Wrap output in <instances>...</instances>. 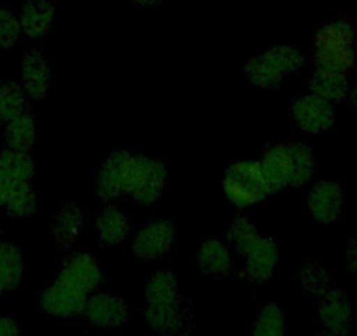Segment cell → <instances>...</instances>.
Here are the masks:
<instances>
[{
    "label": "cell",
    "instance_id": "obj_3",
    "mask_svg": "<svg viewBox=\"0 0 357 336\" xmlns=\"http://www.w3.org/2000/svg\"><path fill=\"white\" fill-rule=\"evenodd\" d=\"M354 29L345 22H333L322 26L315 36L314 54L317 68L349 72L356 63Z\"/></svg>",
    "mask_w": 357,
    "mask_h": 336
},
{
    "label": "cell",
    "instance_id": "obj_28",
    "mask_svg": "<svg viewBox=\"0 0 357 336\" xmlns=\"http://www.w3.org/2000/svg\"><path fill=\"white\" fill-rule=\"evenodd\" d=\"M301 286H303V291H307L308 296L314 298H322L331 289L329 287V275L319 265H308L301 272Z\"/></svg>",
    "mask_w": 357,
    "mask_h": 336
},
{
    "label": "cell",
    "instance_id": "obj_2",
    "mask_svg": "<svg viewBox=\"0 0 357 336\" xmlns=\"http://www.w3.org/2000/svg\"><path fill=\"white\" fill-rule=\"evenodd\" d=\"M264 176L272 190L286 186H300L314 174V158L301 144L275 146L264 154L261 161Z\"/></svg>",
    "mask_w": 357,
    "mask_h": 336
},
{
    "label": "cell",
    "instance_id": "obj_33",
    "mask_svg": "<svg viewBox=\"0 0 357 336\" xmlns=\"http://www.w3.org/2000/svg\"><path fill=\"white\" fill-rule=\"evenodd\" d=\"M347 265L349 270L357 275V240H352L349 243V249H347Z\"/></svg>",
    "mask_w": 357,
    "mask_h": 336
},
{
    "label": "cell",
    "instance_id": "obj_12",
    "mask_svg": "<svg viewBox=\"0 0 357 336\" xmlns=\"http://www.w3.org/2000/svg\"><path fill=\"white\" fill-rule=\"evenodd\" d=\"M61 282L91 296L102 284V270L93 258L81 254L67 259L58 275Z\"/></svg>",
    "mask_w": 357,
    "mask_h": 336
},
{
    "label": "cell",
    "instance_id": "obj_7",
    "mask_svg": "<svg viewBox=\"0 0 357 336\" xmlns=\"http://www.w3.org/2000/svg\"><path fill=\"white\" fill-rule=\"evenodd\" d=\"M89 296H86L81 291L74 289L68 284L61 282L56 279V282L51 284L43 294H40V310L44 314L51 315L56 319H72L77 317L84 312L86 301Z\"/></svg>",
    "mask_w": 357,
    "mask_h": 336
},
{
    "label": "cell",
    "instance_id": "obj_32",
    "mask_svg": "<svg viewBox=\"0 0 357 336\" xmlns=\"http://www.w3.org/2000/svg\"><path fill=\"white\" fill-rule=\"evenodd\" d=\"M15 183H18V181L9 179V177L6 176V174L2 172V170H0V207H4L6 198H8L9 191H11L13 184H15Z\"/></svg>",
    "mask_w": 357,
    "mask_h": 336
},
{
    "label": "cell",
    "instance_id": "obj_39",
    "mask_svg": "<svg viewBox=\"0 0 357 336\" xmlns=\"http://www.w3.org/2000/svg\"><path fill=\"white\" fill-rule=\"evenodd\" d=\"M0 121H2V116H0Z\"/></svg>",
    "mask_w": 357,
    "mask_h": 336
},
{
    "label": "cell",
    "instance_id": "obj_15",
    "mask_svg": "<svg viewBox=\"0 0 357 336\" xmlns=\"http://www.w3.org/2000/svg\"><path fill=\"white\" fill-rule=\"evenodd\" d=\"M23 90L32 98H44L51 88V72L46 58L39 51L25 53L22 61Z\"/></svg>",
    "mask_w": 357,
    "mask_h": 336
},
{
    "label": "cell",
    "instance_id": "obj_4",
    "mask_svg": "<svg viewBox=\"0 0 357 336\" xmlns=\"http://www.w3.org/2000/svg\"><path fill=\"white\" fill-rule=\"evenodd\" d=\"M303 67V56L293 47H272L247 63V77L261 88L279 86L287 74Z\"/></svg>",
    "mask_w": 357,
    "mask_h": 336
},
{
    "label": "cell",
    "instance_id": "obj_24",
    "mask_svg": "<svg viewBox=\"0 0 357 336\" xmlns=\"http://www.w3.org/2000/svg\"><path fill=\"white\" fill-rule=\"evenodd\" d=\"M82 226H84V215L77 207L63 208L54 222L56 242L63 247L72 245L77 240L79 233L82 231Z\"/></svg>",
    "mask_w": 357,
    "mask_h": 336
},
{
    "label": "cell",
    "instance_id": "obj_38",
    "mask_svg": "<svg viewBox=\"0 0 357 336\" xmlns=\"http://www.w3.org/2000/svg\"><path fill=\"white\" fill-rule=\"evenodd\" d=\"M0 238H2V222H0Z\"/></svg>",
    "mask_w": 357,
    "mask_h": 336
},
{
    "label": "cell",
    "instance_id": "obj_30",
    "mask_svg": "<svg viewBox=\"0 0 357 336\" xmlns=\"http://www.w3.org/2000/svg\"><path fill=\"white\" fill-rule=\"evenodd\" d=\"M228 236L229 240H231L233 245H235L240 252H243V250L257 238V233L249 219L240 217L231 222V226H229L228 229Z\"/></svg>",
    "mask_w": 357,
    "mask_h": 336
},
{
    "label": "cell",
    "instance_id": "obj_34",
    "mask_svg": "<svg viewBox=\"0 0 357 336\" xmlns=\"http://www.w3.org/2000/svg\"><path fill=\"white\" fill-rule=\"evenodd\" d=\"M126 2L137 6V8H151V6L160 4V2H163V0H126Z\"/></svg>",
    "mask_w": 357,
    "mask_h": 336
},
{
    "label": "cell",
    "instance_id": "obj_13",
    "mask_svg": "<svg viewBox=\"0 0 357 336\" xmlns=\"http://www.w3.org/2000/svg\"><path fill=\"white\" fill-rule=\"evenodd\" d=\"M293 114L301 130L308 133H322L329 130L335 121L333 107L328 100L317 97V95H308L301 97L294 104Z\"/></svg>",
    "mask_w": 357,
    "mask_h": 336
},
{
    "label": "cell",
    "instance_id": "obj_37",
    "mask_svg": "<svg viewBox=\"0 0 357 336\" xmlns=\"http://www.w3.org/2000/svg\"><path fill=\"white\" fill-rule=\"evenodd\" d=\"M317 336H333V335L328 331H321V333H317Z\"/></svg>",
    "mask_w": 357,
    "mask_h": 336
},
{
    "label": "cell",
    "instance_id": "obj_6",
    "mask_svg": "<svg viewBox=\"0 0 357 336\" xmlns=\"http://www.w3.org/2000/svg\"><path fill=\"white\" fill-rule=\"evenodd\" d=\"M133 160L125 151H116L114 154L107 158V161L102 167L98 174L97 190L102 198L111 200V198L121 197L123 193H130L133 177Z\"/></svg>",
    "mask_w": 357,
    "mask_h": 336
},
{
    "label": "cell",
    "instance_id": "obj_19",
    "mask_svg": "<svg viewBox=\"0 0 357 336\" xmlns=\"http://www.w3.org/2000/svg\"><path fill=\"white\" fill-rule=\"evenodd\" d=\"M6 140H8L9 149L26 153L36 142V121L32 116L23 112L16 118L9 119L8 126H6Z\"/></svg>",
    "mask_w": 357,
    "mask_h": 336
},
{
    "label": "cell",
    "instance_id": "obj_27",
    "mask_svg": "<svg viewBox=\"0 0 357 336\" xmlns=\"http://www.w3.org/2000/svg\"><path fill=\"white\" fill-rule=\"evenodd\" d=\"M25 90L18 86L16 82H2L0 84V116L2 121L8 123L9 119L25 112Z\"/></svg>",
    "mask_w": 357,
    "mask_h": 336
},
{
    "label": "cell",
    "instance_id": "obj_29",
    "mask_svg": "<svg viewBox=\"0 0 357 336\" xmlns=\"http://www.w3.org/2000/svg\"><path fill=\"white\" fill-rule=\"evenodd\" d=\"M22 25L15 13L0 8V49H11L22 36Z\"/></svg>",
    "mask_w": 357,
    "mask_h": 336
},
{
    "label": "cell",
    "instance_id": "obj_20",
    "mask_svg": "<svg viewBox=\"0 0 357 336\" xmlns=\"http://www.w3.org/2000/svg\"><path fill=\"white\" fill-rule=\"evenodd\" d=\"M0 170L13 181L18 183H30L36 172L33 160L23 151L8 149L0 153Z\"/></svg>",
    "mask_w": 357,
    "mask_h": 336
},
{
    "label": "cell",
    "instance_id": "obj_1",
    "mask_svg": "<svg viewBox=\"0 0 357 336\" xmlns=\"http://www.w3.org/2000/svg\"><path fill=\"white\" fill-rule=\"evenodd\" d=\"M146 322L153 331L175 336L188 324V310L177 293V280L170 272H158L146 289Z\"/></svg>",
    "mask_w": 357,
    "mask_h": 336
},
{
    "label": "cell",
    "instance_id": "obj_18",
    "mask_svg": "<svg viewBox=\"0 0 357 336\" xmlns=\"http://www.w3.org/2000/svg\"><path fill=\"white\" fill-rule=\"evenodd\" d=\"M312 93L324 98L329 104L345 100L349 95V82H347L345 74L335 70H326V68H317L310 81Z\"/></svg>",
    "mask_w": 357,
    "mask_h": 336
},
{
    "label": "cell",
    "instance_id": "obj_9",
    "mask_svg": "<svg viewBox=\"0 0 357 336\" xmlns=\"http://www.w3.org/2000/svg\"><path fill=\"white\" fill-rule=\"evenodd\" d=\"M82 315L97 329H116L130 317V308L121 298L114 294H95L89 296Z\"/></svg>",
    "mask_w": 357,
    "mask_h": 336
},
{
    "label": "cell",
    "instance_id": "obj_17",
    "mask_svg": "<svg viewBox=\"0 0 357 336\" xmlns=\"http://www.w3.org/2000/svg\"><path fill=\"white\" fill-rule=\"evenodd\" d=\"M343 207V193L338 184L321 183L314 188L308 198L310 214L321 222H333Z\"/></svg>",
    "mask_w": 357,
    "mask_h": 336
},
{
    "label": "cell",
    "instance_id": "obj_8",
    "mask_svg": "<svg viewBox=\"0 0 357 336\" xmlns=\"http://www.w3.org/2000/svg\"><path fill=\"white\" fill-rule=\"evenodd\" d=\"M165 181H167V174H165L163 165L142 156L133 160V177L130 193L139 204H154L161 197Z\"/></svg>",
    "mask_w": 357,
    "mask_h": 336
},
{
    "label": "cell",
    "instance_id": "obj_14",
    "mask_svg": "<svg viewBox=\"0 0 357 336\" xmlns=\"http://www.w3.org/2000/svg\"><path fill=\"white\" fill-rule=\"evenodd\" d=\"M174 243V228L167 221H156L146 226L133 242V250L140 259H158L168 254Z\"/></svg>",
    "mask_w": 357,
    "mask_h": 336
},
{
    "label": "cell",
    "instance_id": "obj_31",
    "mask_svg": "<svg viewBox=\"0 0 357 336\" xmlns=\"http://www.w3.org/2000/svg\"><path fill=\"white\" fill-rule=\"evenodd\" d=\"M0 336H20V328L15 319L0 315Z\"/></svg>",
    "mask_w": 357,
    "mask_h": 336
},
{
    "label": "cell",
    "instance_id": "obj_36",
    "mask_svg": "<svg viewBox=\"0 0 357 336\" xmlns=\"http://www.w3.org/2000/svg\"><path fill=\"white\" fill-rule=\"evenodd\" d=\"M6 291H8V289H6V287H4V284L0 282V296H2V294H4Z\"/></svg>",
    "mask_w": 357,
    "mask_h": 336
},
{
    "label": "cell",
    "instance_id": "obj_16",
    "mask_svg": "<svg viewBox=\"0 0 357 336\" xmlns=\"http://www.w3.org/2000/svg\"><path fill=\"white\" fill-rule=\"evenodd\" d=\"M54 8L47 0H29L18 16L22 32L30 39H40L50 33L54 25Z\"/></svg>",
    "mask_w": 357,
    "mask_h": 336
},
{
    "label": "cell",
    "instance_id": "obj_35",
    "mask_svg": "<svg viewBox=\"0 0 357 336\" xmlns=\"http://www.w3.org/2000/svg\"><path fill=\"white\" fill-rule=\"evenodd\" d=\"M352 104L356 105V109H357V88L352 91Z\"/></svg>",
    "mask_w": 357,
    "mask_h": 336
},
{
    "label": "cell",
    "instance_id": "obj_26",
    "mask_svg": "<svg viewBox=\"0 0 357 336\" xmlns=\"http://www.w3.org/2000/svg\"><path fill=\"white\" fill-rule=\"evenodd\" d=\"M286 317L275 305H268L257 315L250 336H286Z\"/></svg>",
    "mask_w": 357,
    "mask_h": 336
},
{
    "label": "cell",
    "instance_id": "obj_25",
    "mask_svg": "<svg viewBox=\"0 0 357 336\" xmlns=\"http://www.w3.org/2000/svg\"><path fill=\"white\" fill-rule=\"evenodd\" d=\"M37 207V197L29 183H15L8 198H6L4 208L13 217H25L30 215Z\"/></svg>",
    "mask_w": 357,
    "mask_h": 336
},
{
    "label": "cell",
    "instance_id": "obj_40",
    "mask_svg": "<svg viewBox=\"0 0 357 336\" xmlns=\"http://www.w3.org/2000/svg\"><path fill=\"white\" fill-rule=\"evenodd\" d=\"M181 336H184V335H181Z\"/></svg>",
    "mask_w": 357,
    "mask_h": 336
},
{
    "label": "cell",
    "instance_id": "obj_23",
    "mask_svg": "<svg viewBox=\"0 0 357 336\" xmlns=\"http://www.w3.org/2000/svg\"><path fill=\"white\" fill-rule=\"evenodd\" d=\"M23 258L15 245L0 242V282L6 289H15L23 277Z\"/></svg>",
    "mask_w": 357,
    "mask_h": 336
},
{
    "label": "cell",
    "instance_id": "obj_11",
    "mask_svg": "<svg viewBox=\"0 0 357 336\" xmlns=\"http://www.w3.org/2000/svg\"><path fill=\"white\" fill-rule=\"evenodd\" d=\"M242 254L245 258V275L252 282H266L277 272L279 252L270 240L257 236Z\"/></svg>",
    "mask_w": 357,
    "mask_h": 336
},
{
    "label": "cell",
    "instance_id": "obj_22",
    "mask_svg": "<svg viewBox=\"0 0 357 336\" xmlns=\"http://www.w3.org/2000/svg\"><path fill=\"white\" fill-rule=\"evenodd\" d=\"M130 231V222L119 208H107L98 217V235L105 245H116L123 242Z\"/></svg>",
    "mask_w": 357,
    "mask_h": 336
},
{
    "label": "cell",
    "instance_id": "obj_10",
    "mask_svg": "<svg viewBox=\"0 0 357 336\" xmlns=\"http://www.w3.org/2000/svg\"><path fill=\"white\" fill-rule=\"evenodd\" d=\"M319 319L324 331L333 336H345L352 326V303L342 289H329L322 298H319Z\"/></svg>",
    "mask_w": 357,
    "mask_h": 336
},
{
    "label": "cell",
    "instance_id": "obj_21",
    "mask_svg": "<svg viewBox=\"0 0 357 336\" xmlns=\"http://www.w3.org/2000/svg\"><path fill=\"white\" fill-rule=\"evenodd\" d=\"M198 261L205 272L215 277L226 275L231 270V256H229L228 249L218 240H211L202 247Z\"/></svg>",
    "mask_w": 357,
    "mask_h": 336
},
{
    "label": "cell",
    "instance_id": "obj_5",
    "mask_svg": "<svg viewBox=\"0 0 357 336\" xmlns=\"http://www.w3.org/2000/svg\"><path fill=\"white\" fill-rule=\"evenodd\" d=\"M225 191L229 200L238 207H249L263 200L272 188L259 163L240 161L229 167L225 177Z\"/></svg>",
    "mask_w": 357,
    "mask_h": 336
}]
</instances>
